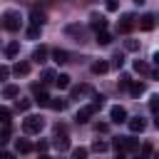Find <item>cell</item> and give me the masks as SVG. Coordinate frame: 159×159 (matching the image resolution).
<instances>
[{
  "label": "cell",
  "instance_id": "cell-8",
  "mask_svg": "<svg viewBox=\"0 0 159 159\" xmlns=\"http://www.w3.org/2000/svg\"><path fill=\"white\" fill-rule=\"evenodd\" d=\"M32 60H35L37 65H42V62L47 60V47H45V45H40V47H35V50H32Z\"/></svg>",
  "mask_w": 159,
  "mask_h": 159
},
{
  "label": "cell",
  "instance_id": "cell-19",
  "mask_svg": "<svg viewBox=\"0 0 159 159\" xmlns=\"http://www.w3.org/2000/svg\"><path fill=\"white\" fill-rule=\"evenodd\" d=\"M122 139H124V152H137V147H139V144H137V139H134V137H122Z\"/></svg>",
  "mask_w": 159,
  "mask_h": 159
},
{
  "label": "cell",
  "instance_id": "cell-24",
  "mask_svg": "<svg viewBox=\"0 0 159 159\" xmlns=\"http://www.w3.org/2000/svg\"><path fill=\"white\" fill-rule=\"evenodd\" d=\"M60 89H67L70 87V75H57V82H55Z\"/></svg>",
  "mask_w": 159,
  "mask_h": 159
},
{
  "label": "cell",
  "instance_id": "cell-12",
  "mask_svg": "<svg viewBox=\"0 0 159 159\" xmlns=\"http://www.w3.org/2000/svg\"><path fill=\"white\" fill-rule=\"evenodd\" d=\"M17 94H20V87L17 84H5V89H2V97L5 99H15Z\"/></svg>",
  "mask_w": 159,
  "mask_h": 159
},
{
  "label": "cell",
  "instance_id": "cell-36",
  "mask_svg": "<svg viewBox=\"0 0 159 159\" xmlns=\"http://www.w3.org/2000/svg\"><path fill=\"white\" fill-rule=\"evenodd\" d=\"M0 117H2V124H10V109H7V107L0 109Z\"/></svg>",
  "mask_w": 159,
  "mask_h": 159
},
{
  "label": "cell",
  "instance_id": "cell-47",
  "mask_svg": "<svg viewBox=\"0 0 159 159\" xmlns=\"http://www.w3.org/2000/svg\"><path fill=\"white\" fill-rule=\"evenodd\" d=\"M154 159H159V152H157V154H154Z\"/></svg>",
  "mask_w": 159,
  "mask_h": 159
},
{
  "label": "cell",
  "instance_id": "cell-15",
  "mask_svg": "<svg viewBox=\"0 0 159 159\" xmlns=\"http://www.w3.org/2000/svg\"><path fill=\"white\" fill-rule=\"evenodd\" d=\"M17 52H20V45L17 42H7L5 45V57H15Z\"/></svg>",
  "mask_w": 159,
  "mask_h": 159
},
{
  "label": "cell",
  "instance_id": "cell-3",
  "mask_svg": "<svg viewBox=\"0 0 159 159\" xmlns=\"http://www.w3.org/2000/svg\"><path fill=\"white\" fill-rule=\"evenodd\" d=\"M2 27H5V30H10V32L20 30V12H15V10L2 12Z\"/></svg>",
  "mask_w": 159,
  "mask_h": 159
},
{
  "label": "cell",
  "instance_id": "cell-22",
  "mask_svg": "<svg viewBox=\"0 0 159 159\" xmlns=\"http://www.w3.org/2000/svg\"><path fill=\"white\" fill-rule=\"evenodd\" d=\"M134 72L147 75V72H149V65H147V62H142V60H134Z\"/></svg>",
  "mask_w": 159,
  "mask_h": 159
},
{
  "label": "cell",
  "instance_id": "cell-1",
  "mask_svg": "<svg viewBox=\"0 0 159 159\" xmlns=\"http://www.w3.org/2000/svg\"><path fill=\"white\" fill-rule=\"evenodd\" d=\"M102 104H104V97H102V94H99V97H94V99H92V104H87V107H82V109L77 112V122H80V124H82V122H87L97 109H102Z\"/></svg>",
  "mask_w": 159,
  "mask_h": 159
},
{
  "label": "cell",
  "instance_id": "cell-5",
  "mask_svg": "<svg viewBox=\"0 0 159 159\" xmlns=\"http://www.w3.org/2000/svg\"><path fill=\"white\" fill-rule=\"evenodd\" d=\"M109 117H112V122H117V124H122V122H129V119H127V109H124L122 104H114V107L109 109Z\"/></svg>",
  "mask_w": 159,
  "mask_h": 159
},
{
  "label": "cell",
  "instance_id": "cell-27",
  "mask_svg": "<svg viewBox=\"0 0 159 159\" xmlns=\"http://www.w3.org/2000/svg\"><path fill=\"white\" fill-rule=\"evenodd\" d=\"M92 89L87 84H80V87H72V97H80V94H89Z\"/></svg>",
  "mask_w": 159,
  "mask_h": 159
},
{
  "label": "cell",
  "instance_id": "cell-46",
  "mask_svg": "<svg viewBox=\"0 0 159 159\" xmlns=\"http://www.w3.org/2000/svg\"><path fill=\"white\" fill-rule=\"evenodd\" d=\"M40 159H52V157H47V154H40Z\"/></svg>",
  "mask_w": 159,
  "mask_h": 159
},
{
  "label": "cell",
  "instance_id": "cell-14",
  "mask_svg": "<svg viewBox=\"0 0 159 159\" xmlns=\"http://www.w3.org/2000/svg\"><path fill=\"white\" fill-rule=\"evenodd\" d=\"M139 27L149 32V30L154 27V15H142V20H139Z\"/></svg>",
  "mask_w": 159,
  "mask_h": 159
},
{
  "label": "cell",
  "instance_id": "cell-7",
  "mask_svg": "<svg viewBox=\"0 0 159 159\" xmlns=\"http://www.w3.org/2000/svg\"><path fill=\"white\" fill-rule=\"evenodd\" d=\"M127 124H129V132H134V134H137V132H144V127H147V122H144L142 117H132Z\"/></svg>",
  "mask_w": 159,
  "mask_h": 159
},
{
  "label": "cell",
  "instance_id": "cell-45",
  "mask_svg": "<svg viewBox=\"0 0 159 159\" xmlns=\"http://www.w3.org/2000/svg\"><path fill=\"white\" fill-rule=\"evenodd\" d=\"M134 159H149V157H144V154H137V157H134Z\"/></svg>",
  "mask_w": 159,
  "mask_h": 159
},
{
  "label": "cell",
  "instance_id": "cell-34",
  "mask_svg": "<svg viewBox=\"0 0 159 159\" xmlns=\"http://www.w3.org/2000/svg\"><path fill=\"white\" fill-rule=\"evenodd\" d=\"M50 109H57V112H62V109H65V102H62V99H52V102H50Z\"/></svg>",
  "mask_w": 159,
  "mask_h": 159
},
{
  "label": "cell",
  "instance_id": "cell-26",
  "mask_svg": "<svg viewBox=\"0 0 159 159\" xmlns=\"http://www.w3.org/2000/svg\"><path fill=\"white\" fill-rule=\"evenodd\" d=\"M109 42H112V35H109V32H107V30H104V32H99V35H97V45H109Z\"/></svg>",
  "mask_w": 159,
  "mask_h": 159
},
{
  "label": "cell",
  "instance_id": "cell-30",
  "mask_svg": "<svg viewBox=\"0 0 159 159\" xmlns=\"http://www.w3.org/2000/svg\"><path fill=\"white\" fill-rule=\"evenodd\" d=\"M122 65H124V55H122V52H117V55L112 57V67H117V70H119Z\"/></svg>",
  "mask_w": 159,
  "mask_h": 159
},
{
  "label": "cell",
  "instance_id": "cell-41",
  "mask_svg": "<svg viewBox=\"0 0 159 159\" xmlns=\"http://www.w3.org/2000/svg\"><path fill=\"white\" fill-rule=\"evenodd\" d=\"M0 159H15V154H12V152H2V154H0Z\"/></svg>",
  "mask_w": 159,
  "mask_h": 159
},
{
  "label": "cell",
  "instance_id": "cell-6",
  "mask_svg": "<svg viewBox=\"0 0 159 159\" xmlns=\"http://www.w3.org/2000/svg\"><path fill=\"white\" fill-rule=\"evenodd\" d=\"M132 27H134V15H124V17L117 22V32H122V35H127Z\"/></svg>",
  "mask_w": 159,
  "mask_h": 159
},
{
  "label": "cell",
  "instance_id": "cell-17",
  "mask_svg": "<svg viewBox=\"0 0 159 159\" xmlns=\"http://www.w3.org/2000/svg\"><path fill=\"white\" fill-rule=\"evenodd\" d=\"M12 72H15L17 77H20V75H27V72H30V62H17V65L12 67Z\"/></svg>",
  "mask_w": 159,
  "mask_h": 159
},
{
  "label": "cell",
  "instance_id": "cell-16",
  "mask_svg": "<svg viewBox=\"0 0 159 159\" xmlns=\"http://www.w3.org/2000/svg\"><path fill=\"white\" fill-rule=\"evenodd\" d=\"M52 60H55L57 65H62V62H67V52L57 47V50H52Z\"/></svg>",
  "mask_w": 159,
  "mask_h": 159
},
{
  "label": "cell",
  "instance_id": "cell-28",
  "mask_svg": "<svg viewBox=\"0 0 159 159\" xmlns=\"http://www.w3.org/2000/svg\"><path fill=\"white\" fill-rule=\"evenodd\" d=\"M72 159H87V149H84V147L72 149Z\"/></svg>",
  "mask_w": 159,
  "mask_h": 159
},
{
  "label": "cell",
  "instance_id": "cell-2",
  "mask_svg": "<svg viewBox=\"0 0 159 159\" xmlns=\"http://www.w3.org/2000/svg\"><path fill=\"white\" fill-rule=\"evenodd\" d=\"M42 127H45V119L40 114H27L25 122H22V132L25 134H37V132H42Z\"/></svg>",
  "mask_w": 159,
  "mask_h": 159
},
{
  "label": "cell",
  "instance_id": "cell-39",
  "mask_svg": "<svg viewBox=\"0 0 159 159\" xmlns=\"http://www.w3.org/2000/svg\"><path fill=\"white\" fill-rule=\"evenodd\" d=\"M7 75H10V67H7V65H2V67H0V77H2V80H7Z\"/></svg>",
  "mask_w": 159,
  "mask_h": 159
},
{
  "label": "cell",
  "instance_id": "cell-25",
  "mask_svg": "<svg viewBox=\"0 0 159 159\" xmlns=\"http://www.w3.org/2000/svg\"><path fill=\"white\" fill-rule=\"evenodd\" d=\"M40 30H42L40 25H30V27H27V37H30V40H37V37H40Z\"/></svg>",
  "mask_w": 159,
  "mask_h": 159
},
{
  "label": "cell",
  "instance_id": "cell-37",
  "mask_svg": "<svg viewBox=\"0 0 159 159\" xmlns=\"http://www.w3.org/2000/svg\"><path fill=\"white\" fill-rule=\"evenodd\" d=\"M47 147H50V144L42 139V142H37V147H35V149H37V154H45V152H47Z\"/></svg>",
  "mask_w": 159,
  "mask_h": 159
},
{
  "label": "cell",
  "instance_id": "cell-40",
  "mask_svg": "<svg viewBox=\"0 0 159 159\" xmlns=\"http://www.w3.org/2000/svg\"><path fill=\"white\" fill-rule=\"evenodd\" d=\"M142 154L149 157V154H152V144H144V147H142Z\"/></svg>",
  "mask_w": 159,
  "mask_h": 159
},
{
  "label": "cell",
  "instance_id": "cell-32",
  "mask_svg": "<svg viewBox=\"0 0 159 159\" xmlns=\"http://www.w3.org/2000/svg\"><path fill=\"white\" fill-rule=\"evenodd\" d=\"M67 35H77V37H82V27H80V25H67Z\"/></svg>",
  "mask_w": 159,
  "mask_h": 159
},
{
  "label": "cell",
  "instance_id": "cell-18",
  "mask_svg": "<svg viewBox=\"0 0 159 159\" xmlns=\"http://www.w3.org/2000/svg\"><path fill=\"white\" fill-rule=\"evenodd\" d=\"M129 94H132V97H139V94H144V82H132V87H129Z\"/></svg>",
  "mask_w": 159,
  "mask_h": 159
},
{
  "label": "cell",
  "instance_id": "cell-10",
  "mask_svg": "<svg viewBox=\"0 0 159 159\" xmlns=\"http://www.w3.org/2000/svg\"><path fill=\"white\" fill-rule=\"evenodd\" d=\"M109 62H104V60H97V62H92V72L94 75H104V72H109Z\"/></svg>",
  "mask_w": 159,
  "mask_h": 159
},
{
  "label": "cell",
  "instance_id": "cell-43",
  "mask_svg": "<svg viewBox=\"0 0 159 159\" xmlns=\"http://www.w3.org/2000/svg\"><path fill=\"white\" fill-rule=\"evenodd\" d=\"M152 60H154V65H157V70H159V52H154V57H152Z\"/></svg>",
  "mask_w": 159,
  "mask_h": 159
},
{
  "label": "cell",
  "instance_id": "cell-11",
  "mask_svg": "<svg viewBox=\"0 0 159 159\" xmlns=\"http://www.w3.org/2000/svg\"><path fill=\"white\" fill-rule=\"evenodd\" d=\"M60 152H65V149H70V139H67V134H55V142H52Z\"/></svg>",
  "mask_w": 159,
  "mask_h": 159
},
{
  "label": "cell",
  "instance_id": "cell-4",
  "mask_svg": "<svg viewBox=\"0 0 159 159\" xmlns=\"http://www.w3.org/2000/svg\"><path fill=\"white\" fill-rule=\"evenodd\" d=\"M32 94H35V102H37V104H47V107H50V102H52V99H50V94H47V89H45V87L32 84Z\"/></svg>",
  "mask_w": 159,
  "mask_h": 159
},
{
  "label": "cell",
  "instance_id": "cell-21",
  "mask_svg": "<svg viewBox=\"0 0 159 159\" xmlns=\"http://www.w3.org/2000/svg\"><path fill=\"white\" fill-rule=\"evenodd\" d=\"M30 22H32V25H40V27H42V22H45V15H42V12L37 10V7H32V20H30Z\"/></svg>",
  "mask_w": 159,
  "mask_h": 159
},
{
  "label": "cell",
  "instance_id": "cell-42",
  "mask_svg": "<svg viewBox=\"0 0 159 159\" xmlns=\"http://www.w3.org/2000/svg\"><path fill=\"white\" fill-rule=\"evenodd\" d=\"M117 7H119V5H117V2H107V10H109V12H114V10H117Z\"/></svg>",
  "mask_w": 159,
  "mask_h": 159
},
{
  "label": "cell",
  "instance_id": "cell-29",
  "mask_svg": "<svg viewBox=\"0 0 159 159\" xmlns=\"http://www.w3.org/2000/svg\"><path fill=\"white\" fill-rule=\"evenodd\" d=\"M149 109H152V112H154V117H157V114H159V94H154V97H152V99H149Z\"/></svg>",
  "mask_w": 159,
  "mask_h": 159
},
{
  "label": "cell",
  "instance_id": "cell-38",
  "mask_svg": "<svg viewBox=\"0 0 159 159\" xmlns=\"http://www.w3.org/2000/svg\"><path fill=\"white\" fill-rule=\"evenodd\" d=\"M55 134H67V127L57 122V124H55Z\"/></svg>",
  "mask_w": 159,
  "mask_h": 159
},
{
  "label": "cell",
  "instance_id": "cell-35",
  "mask_svg": "<svg viewBox=\"0 0 159 159\" xmlns=\"http://www.w3.org/2000/svg\"><path fill=\"white\" fill-rule=\"evenodd\" d=\"M30 107H32V99H22V102H17V109H20V112H27Z\"/></svg>",
  "mask_w": 159,
  "mask_h": 159
},
{
  "label": "cell",
  "instance_id": "cell-9",
  "mask_svg": "<svg viewBox=\"0 0 159 159\" xmlns=\"http://www.w3.org/2000/svg\"><path fill=\"white\" fill-rule=\"evenodd\" d=\"M104 27H107V20L102 15H92V30H97V35H99V32H104Z\"/></svg>",
  "mask_w": 159,
  "mask_h": 159
},
{
  "label": "cell",
  "instance_id": "cell-23",
  "mask_svg": "<svg viewBox=\"0 0 159 159\" xmlns=\"http://www.w3.org/2000/svg\"><path fill=\"white\" fill-rule=\"evenodd\" d=\"M42 82H45V84H50V82H57V75H55V70H45V72H42Z\"/></svg>",
  "mask_w": 159,
  "mask_h": 159
},
{
  "label": "cell",
  "instance_id": "cell-44",
  "mask_svg": "<svg viewBox=\"0 0 159 159\" xmlns=\"http://www.w3.org/2000/svg\"><path fill=\"white\" fill-rule=\"evenodd\" d=\"M154 124H157V129H159V114H157V117H154Z\"/></svg>",
  "mask_w": 159,
  "mask_h": 159
},
{
  "label": "cell",
  "instance_id": "cell-31",
  "mask_svg": "<svg viewBox=\"0 0 159 159\" xmlns=\"http://www.w3.org/2000/svg\"><path fill=\"white\" fill-rule=\"evenodd\" d=\"M0 142L7 144L10 142V124H2V134H0Z\"/></svg>",
  "mask_w": 159,
  "mask_h": 159
},
{
  "label": "cell",
  "instance_id": "cell-13",
  "mask_svg": "<svg viewBox=\"0 0 159 159\" xmlns=\"http://www.w3.org/2000/svg\"><path fill=\"white\" fill-rule=\"evenodd\" d=\"M15 152H17V154H27V152H32V144H30L27 139H17V142H15Z\"/></svg>",
  "mask_w": 159,
  "mask_h": 159
},
{
  "label": "cell",
  "instance_id": "cell-33",
  "mask_svg": "<svg viewBox=\"0 0 159 159\" xmlns=\"http://www.w3.org/2000/svg\"><path fill=\"white\" fill-rule=\"evenodd\" d=\"M124 47H127L129 52H134V50H139V42H137V40H124Z\"/></svg>",
  "mask_w": 159,
  "mask_h": 159
},
{
  "label": "cell",
  "instance_id": "cell-20",
  "mask_svg": "<svg viewBox=\"0 0 159 159\" xmlns=\"http://www.w3.org/2000/svg\"><path fill=\"white\" fill-rule=\"evenodd\" d=\"M107 149H109V144H107V142H102V139H94V142H92V152L102 154V152H107Z\"/></svg>",
  "mask_w": 159,
  "mask_h": 159
}]
</instances>
